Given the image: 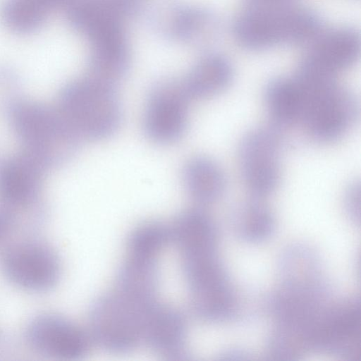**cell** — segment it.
<instances>
[{"label":"cell","mask_w":361,"mask_h":361,"mask_svg":"<svg viewBox=\"0 0 361 361\" xmlns=\"http://www.w3.org/2000/svg\"><path fill=\"white\" fill-rule=\"evenodd\" d=\"M190 99L181 80L157 82L150 89L144 111L146 136L158 144H171L179 140L187 128Z\"/></svg>","instance_id":"9c48e42d"},{"label":"cell","mask_w":361,"mask_h":361,"mask_svg":"<svg viewBox=\"0 0 361 361\" xmlns=\"http://www.w3.org/2000/svg\"><path fill=\"white\" fill-rule=\"evenodd\" d=\"M264 99L272 126L281 130L300 124L302 102L293 78H276L265 87Z\"/></svg>","instance_id":"7402d4cb"},{"label":"cell","mask_w":361,"mask_h":361,"mask_svg":"<svg viewBox=\"0 0 361 361\" xmlns=\"http://www.w3.org/2000/svg\"><path fill=\"white\" fill-rule=\"evenodd\" d=\"M157 260L127 255L117 271L114 290L142 309L151 306L157 301Z\"/></svg>","instance_id":"d6986e66"},{"label":"cell","mask_w":361,"mask_h":361,"mask_svg":"<svg viewBox=\"0 0 361 361\" xmlns=\"http://www.w3.org/2000/svg\"><path fill=\"white\" fill-rule=\"evenodd\" d=\"M183 178L190 197L202 204L218 201L226 188L224 171L215 161L207 157L190 159L184 166Z\"/></svg>","instance_id":"44dd1931"},{"label":"cell","mask_w":361,"mask_h":361,"mask_svg":"<svg viewBox=\"0 0 361 361\" xmlns=\"http://www.w3.org/2000/svg\"><path fill=\"white\" fill-rule=\"evenodd\" d=\"M232 227L235 235L242 241L259 243L273 235L276 221L271 210L255 197L235 209L232 216Z\"/></svg>","instance_id":"603a6c76"},{"label":"cell","mask_w":361,"mask_h":361,"mask_svg":"<svg viewBox=\"0 0 361 361\" xmlns=\"http://www.w3.org/2000/svg\"><path fill=\"white\" fill-rule=\"evenodd\" d=\"M47 169L22 151L0 163V204L25 207L39 202Z\"/></svg>","instance_id":"5bb4252c"},{"label":"cell","mask_w":361,"mask_h":361,"mask_svg":"<svg viewBox=\"0 0 361 361\" xmlns=\"http://www.w3.org/2000/svg\"><path fill=\"white\" fill-rule=\"evenodd\" d=\"M89 75L115 86L128 71L130 53L124 28L89 41Z\"/></svg>","instance_id":"ac0fdd59"},{"label":"cell","mask_w":361,"mask_h":361,"mask_svg":"<svg viewBox=\"0 0 361 361\" xmlns=\"http://www.w3.org/2000/svg\"><path fill=\"white\" fill-rule=\"evenodd\" d=\"M8 110L23 151L47 170L64 164L78 149L82 139L57 107L17 99Z\"/></svg>","instance_id":"7a4b0ae2"},{"label":"cell","mask_w":361,"mask_h":361,"mask_svg":"<svg viewBox=\"0 0 361 361\" xmlns=\"http://www.w3.org/2000/svg\"><path fill=\"white\" fill-rule=\"evenodd\" d=\"M361 311L359 298L329 303L309 334L310 352L359 361L361 355Z\"/></svg>","instance_id":"ba28073f"},{"label":"cell","mask_w":361,"mask_h":361,"mask_svg":"<svg viewBox=\"0 0 361 361\" xmlns=\"http://www.w3.org/2000/svg\"><path fill=\"white\" fill-rule=\"evenodd\" d=\"M145 312L115 290L98 297L88 315L92 342L114 353L134 350L142 343Z\"/></svg>","instance_id":"8992f818"},{"label":"cell","mask_w":361,"mask_h":361,"mask_svg":"<svg viewBox=\"0 0 361 361\" xmlns=\"http://www.w3.org/2000/svg\"><path fill=\"white\" fill-rule=\"evenodd\" d=\"M147 23L161 37L185 44H202L216 29L209 11L175 1L158 3L147 11Z\"/></svg>","instance_id":"8fae6325"},{"label":"cell","mask_w":361,"mask_h":361,"mask_svg":"<svg viewBox=\"0 0 361 361\" xmlns=\"http://www.w3.org/2000/svg\"><path fill=\"white\" fill-rule=\"evenodd\" d=\"M141 6V0H68L63 8L71 27L90 40L123 27Z\"/></svg>","instance_id":"4fadbf2b"},{"label":"cell","mask_w":361,"mask_h":361,"mask_svg":"<svg viewBox=\"0 0 361 361\" xmlns=\"http://www.w3.org/2000/svg\"><path fill=\"white\" fill-rule=\"evenodd\" d=\"M171 242L170 226L158 221H148L137 225L127 239V255L158 259Z\"/></svg>","instance_id":"d4e9b609"},{"label":"cell","mask_w":361,"mask_h":361,"mask_svg":"<svg viewBox=\"0 0 361 361\" xmlns=\"http://www.w3.org/2000/svg\"><path fill=\"white\" fill-rule=\"evenodd\" d=\"M321 26L314 11L288 4L251 6L236 18L233 32L243 47L263 50L308 41L316 37Z\"/></svg>","instance_id":"3957f363"},{"label":"cell","mask_w":361,"mask_h":361,"mask_svg":"<svg viewBox=\"0 0 361 361\" xmlns=\"http://www.w3.org/2000/svg\"><path fill=\"white\" fill-rule=\"evenodd\" d=\"M343 209L345 215L354 224L360 221V184L359 181L351 183L343 196Z\"/></svg>","instance_id":"484cf974"},{"label":"cell","mask_w":361,"mask_h":361,"mask_svg":"<svg viewBox=\"0 0 361 361\" xmlns=\"http://www.w3.org/2000/svg\"><path fill=\"white\" fill-rule=\"evenodd\" d=\"M233 78V68L226 57L208 54L194 64L181 82L190 99H205L223 92Z\"/></svg>","instance_id":"ffe728a7"},{"label":"cell","mask_w":361,"mask_h":361,"mask_svg":"<svg viewBox=\"0 0 361 361\" xmlns=\"http://www.w3.org/2000/svg\"><path fill=\"white\" fill-rule=\"evenodd\" d=\"M281 144V130L272 125L250 130L239 143L241 176L255 198L269 195L280 183Z\"/></svg>","instance_id":"52a82bcc"},{"label":"cell","mask_w":361,"mask_h":361,"mask_svg":"<svg viewBox=\"0 0 361 361\" xmlns=\"http://www.w3.org/2000/svg\"><path fill=\"white\" fill-rule=\"evenodd\" d=\"M278 271L282 289L315 296L329 295L320 258L307 245L288 247L279 259Z\"/></svg>","instance_id":"2e32d148"},{"label":"cell","mask_w":361,"mask_h":361,"mask_svg":"<svg viewBox=\"0 0 361 361\" xmlns=\"http://www.w3.org/2000/svg\"><path fill=\"white\" fill-rule=\"evenodd\" d=\"M218 243L216 235H197L175 244L192 312L199 319L212 323L228 321L236 307L229 276L219 256Z\"/></svg>","instance_id":"6da1fadb"},{"label":"cell","mask_w":361,"mask_h":361,"mask_svg":"<svg viewBox=\"0 0 361 361\" xmlns=\"http://www.w3.org/2000/svg\"><path fill=\"white\" fill-rule=\"evenodd\" d=\"M27 340L34 349L62 360L85 356L93 343L88 330L71 319L56 314H44L30 324Z\"/></svg>","instance_id":"7c38bea8"},{"label":"cell","mask_w":361,"mask_h":361,"mask_svg":"<svg viewBox=\"0 0 361 361\" xmlns=\"http://www.w3.org/2000/svg\"><path fill=\"white\" fill-rule=\"evenodd\" d=\"M187 324L175 307L157 301L145 312L142 343L156 354L169 359L186 355Z\"/></svg>","instance_id":"9a60e30c"},{"label":"cell","mask_w":361,"mask_h":361,"mask_svg":"<svg viewBox=\"0 0 361 361\" xmlns=\"http://www.w3.org/2000/svg\"><path fill=\"white\" fill-rule=\"evenodd\" d=\"M360 49V35L355 30L336 28L315 39L299 64L336 76L356 61Z\"/></svg>","instance_id":"e0dca14e"},{"label":"cell","mask_w":361,"mask_h":361,"mask_svg":"<svg viewBox=\"0 0 361 361\" xmlns=\"http://www.w3.org/2000/svg\"><path fill=\"white\" fill-rule=\"evenodd\" d=\"M297 85L302 100L299 125L313 140L331 142L353 126L359 115L357 100L336 80Z\"/></svg>","instance_id":"5b68a950"},{"label":"cell","mask_w":361,"mask_h":361,"mask_svg":"<svg viewBox=\"0 0 361 361\" xmlns=\"http://www.w3.org/2000/svg\"><path fill=\"white\" fill-rule=\"evenodd\" d=\"M252 6H274L288 4L292 0H247Z\"/></svg>","instance_id":"4316f807"},{"label":"cell","mask_w":361,"mask_h":361,"mask_svg":"<svg viewBox=\"0 0 361 361\" xmlns=\"http://www.w3.org/2000/svg\"><path fill=\"white\" fill-rule=\"evenodd\" d=\"M56 8L53 0H5L1 8V18L11 31L30 34L39 30Z\"/></svg>","instance_id":"cb8c5ba5"},{"label":"cell","mask_w":361,"mask_h":361,"mask_svg":"<svg viewBox=\"0 0 361 361\" xmlns=\"http://www.w3.org/2000/svg\"><path fill=\"white\" fill-rule=\"evenodd\" d=\"M56 107L82 140L107 138L121 121V106L114 85L89 75L66 84Z\"/></svg>","instance_id":"277c9868"},{"label":"cell","mask_w":361,"mask_h":361,"mask_svg":"<svg viewBox=\"0 0 361 361\" xmlns=\"http://www.w3.org/2000/svg\"><path fill=\"white\" fill-rule=\"evenodd\" d=\"M1 266L12 283L32 291L53 287L61 273L60 261L54 250L35 239L23 240L9 245L3 253Z\"/></svg>","instance_id":"30bf717a"}]
</instances>
